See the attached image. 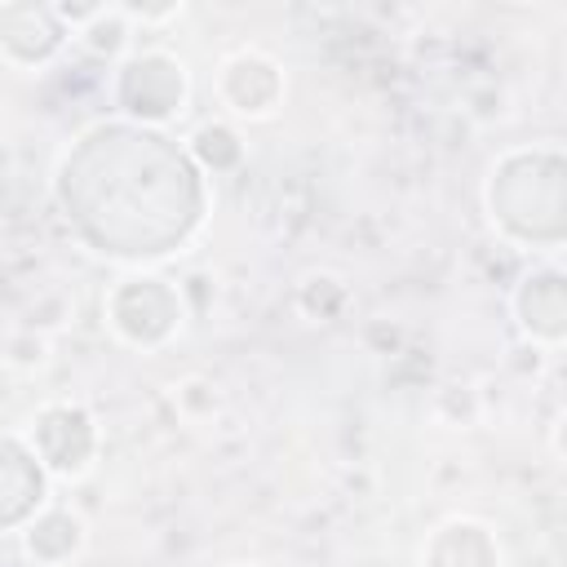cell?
I'll return each mask as SVG.
<instances>
[{
    "instance_id": "cell-8",
    "label": "cell",
    "mask_w": 567,
    "mask_h": 567,
    "mask_svg": "<svg viewBox=\"0 0 567 567\" xmlns=\"http://www.w3.org/2000/svg\"><path fill=\"white\" fill-rule=\"evenodd\" d=\"M518 297H536V315L523 319L527 332H545V337H558V332H563V323H558V319H563V301H558V275H554V270L527 275Z\"/></svg>"
},
{
    "instance_id": "cell-2",
    "label": "cell",
    "mask_w": 567,
    "mask_h": 567,
    "mask_svg": "<svg viewBox=\"0 0 567 567\" xmlns=\"http://www.w3.org/2000/svg\"><path fill=\"white\" fill-rule=\"evenodd\" d=\"M106 319H111V328L124 341H133V346H159L182 323V301L168 288V279L133 275V279H120L115 292L106 297Z\"/></svg>"
},
{
    "instance_id": "cell-1",
    "label": "cell",
    "mask_w": 567,
    "mask_h": 567,
    "mask_svg": "<svg viewBox=\"0 0 567 567\" xmlns=\"http://www.w3.org/2000/svg\"><path fill=\"white\" fill-rule=\"evenodd\" d=\"M58 199L75 230L111 257L173 252L204 213L199 168L142 124H97L62 159Z\"/></svg>"
},
{
    "instance_id": "cell-5",
    "label": "cell",
    "mask_w": 567,
    "mask_h": 567,
    "mask_svg": "<svg viewBox=\"0 0 567 567\" xmlns=\"http://www.w3.org/2000/svg\"><path fill=\"white\" fill-rule=\"evenodd\" d=\"M279 89H284L279 66H275L270 58L252 53V49L226 58L221 80H217V93H221V102H226L235 115H270L275 102H279Z\"/></svg>"
},
{
    "instance_id": "cell-7",
    "label": "cell",
    "mask_w": 567,
    "mask_h": 567,
    "mask_svg": "<svg viewBox=\"0 0 567 567\" xmlns=\"http://www.w3.org/2000/svg\"><path fill=\"white\" fill-rule=\"evenodd\" d=\"M80 549V518H71L66 509H49L31 523L27 532V554L35 563H62Z\"/></svg>"
},
{
    "instance_id": "cell-6",
    "label": "cell",
    "mask_w": 567,
    "mask_h": 567,
    "mask_svg": "<svg viewBox=\"0 0 567 567\" xmlns=\"http://www.w3.org/2000/svg\"><path fill=\"white\" fill-rule=\"evenodd\" d=\"M62 18L58 9H40V4H9L0 9V53L18 66L44 62L58 44H62Z\"/></svg>"
},
{
    "instance_id": "cell-4",
    "label": "cell",
    "mask_w": 567,
    "mask_h": 567,
    "mask_svg": "<svg viewBox=\"0 0 567 567\" xmlns=\"http://www.w3.org/2000/svg\"><path fill=\"white\" fill-rule=\"evenodd\" d=\"M97 439H93V421L71 408V403H53L35 416L31 425V452L35 461H44L53 474H80L93 456Z\"/></svg>"
},
{
    "instance_id": "cell-3",
    "label": "cell",
    "mask_w": 567,
    "mask_h": 567,
    "mask_svg": "<svg viewBox=\"0 0 567 567\" xmlns=\"http://www.w3.org/2000/svg\"><path fill=\"white\" fill-rule=\"evenodd\" d=\"M115 102L124 115L155 124L182 111L186 102V71L182 62H173L168 53H137L124 62V71L115 75Z\"/></svg>"
}]
</instances>
